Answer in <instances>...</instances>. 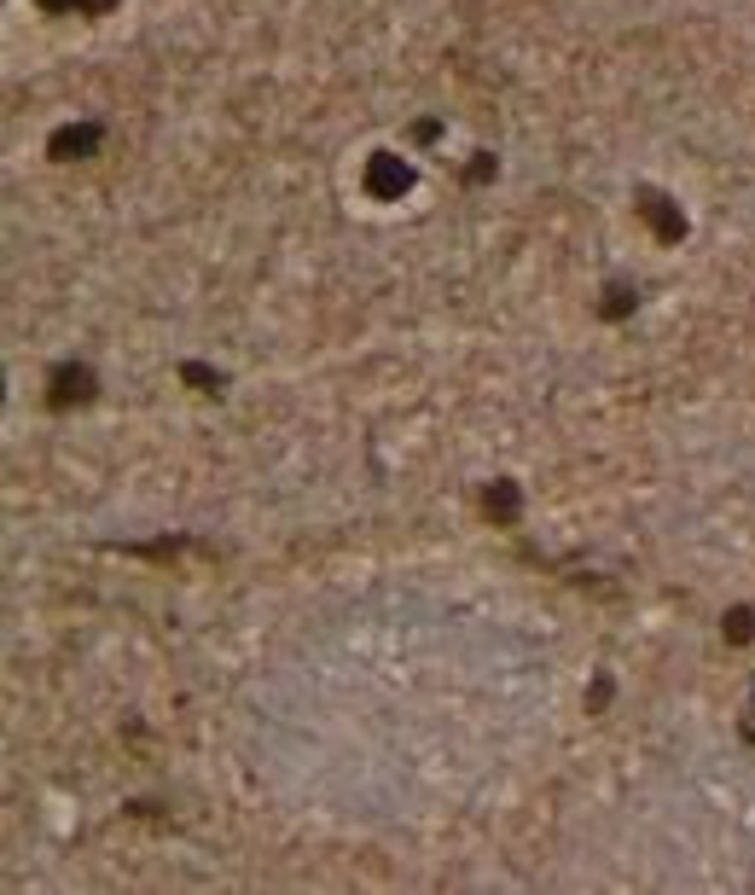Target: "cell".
I'll return each mask as SVG.
<instances>
[{
  "label": "cell",
  "instance_id": "6da1fadb",
  "mask_svg": "<svg viewBox=\"0 0 755 895\" xmlns=\"http://www.w3.org/2000/svg\"><path fill=\"white\" fill-rule=\"evenodd\" d=\"M93 396H99V378H93L88 361H64V367H53V378H47V407H53V414L88 407Z\"/></svg>",
  "mask_w": 755,
  "mask_h": 895
},
{
  "label": "cell",
  "instance_id": "7a4b0ae2",
  "mask_svg": "<svg viewBox=\"0 0 755 895\" xmlns=\"http://www.w3.org/2000/svg\"><path fill=\"white\" fill-rule=\"evenodd\" d=\"M639 216L650 221V233H657L663 245H681V239H686V216H681V203H674L668 192L639 187Z\"/></svg>",
  "mask_w": 755,
  "mask_h": 895
},
{
  "label": "cell",
  "instance_id": "3957f363",
  "mask_svg": "<svg viewBox=\"0 0 755 895\" xmlns=\"http://www.w3.org/2000/svg\"><path fill=\"white\" fill-rule=\"evenodd\" d=\"M407 187H413V169L396 158V151H378V158L367 163V198H378V203H396Z\"/></svg>",
  "mask_w": 755,
  "mask_h": 895
},
{
  "label": "cell",
  "instance_id": "277c9868",
  "mask_svg": "<svg viewBox=\"0 0 755 895\" xmlns=\"http://www.w3.org/2000/svg\"><path fill=\"white\" fill-rule=\"evenodd\" d=\"M99 140H106V128L99 122H64L53 140H47V158H59V163H82L99 151Z\"/></svg>",
  "mask_w": 755,
  "mask_h": 895
},
{
  "label": "cell",
  "instance_id": "5b68a950",
  "mask_svg": "<svg viewBox=\"0 0 755 895\" xmlns=\"http://www.w3.org/2000/svg\"><path fill=\"white\" fill-rule=\"evenodd\" d=\"M483 511H488L494 524H506V529H511V524H517V511H524V495H517V483H511V477L494 483V489L483 495Z\"/></svg>",
  "mask_w": 755,
  "mask_h": 895
},
{
  "label": "cell",
  "instance_id": "8992f818",
  "mask_svg": "<svg viewBox=\"0 0 755 895\" xmlns=\"http://www.w3.org/2000/svg\"><path fill=\"white\" fill-rule=\"evenodd\" d=\"M41 12H76V18H106V12H117L122 0H36Z\"/></svg>",
  "mask_w": 755,
  "mask_h": 895
},
{
  "label": "cell",
  "instance_id": "52a82bcc",
  "mask_svg": "<svg viewBox=\"0 0 755 895\" xmlns=\"http://www.w3.org/2000/svg\"><path fill=\"white\" fill-rule=\"evenodd\" d=\"M634 302H639V291L616 279V286H605V302H598V315H605V320H622V315H634Z\"/></svg>",
  "mask_w": 755,
  "mask_h": 895
},
{
  "label": "cell",
  "instance_id": "ba28073f",
  "mask_svg": "<svg viewBox=\"0 0 755 895\" xmlns=\"http://www.w3.org/2000/svg\"><path fill=\"white\" fill-rule=\"evenodd\" d=\"M726 639H733V646H749V639H755V610L749 605L726 610Z\"/></svg>",
  "mask_w": 755,
  "mask_h": 895
},
{
  "label": "cell",
  "instance_id": "9c48e42d",
  "mask_svg": "<svg viewBox=\"0 0 755 895\" xmlns=\"http://www.w3.org/2000/svg\"><path fill=\"white\" fill-rule=\"evenodd\" d=\"M180 378H187V384H198V396H221V372H210V367H198V361H187V367H180Z\"/></svg>",
  "mask_w": 755,
  "mask_h": 895
},
{
  "label": "cell",
  "instance_id": "30bf717a",
  "mask_svg": "<svg viewBox=\"0 0 755 895\" xmlns=\"http://www.w3.org/2000/svg\"><path fill=\"white\" fill-rule=\"evenodd\" d=\"M488 175H494V158H488V151H477V163H471V169H465V181H471V187H477V181H488Z\"/></svg>",
  "mask_w": 755,
  "mask_h": 895
},
{
  "label": "cell",
  "instance_id": "8fae6325",
  "mask_svg": "<svg viewBox=\"0 0 755 895\" xmlns=\"http://www.w3.org/2000/svg\"><path fill=\"white\" fill-rule=\"evenodd\" d=\"M744 738H749V745H755V704H749V715H744Z\"/></svg>",
  "mask_w": 755,
  "mask_h": 895
}]
</instances>
